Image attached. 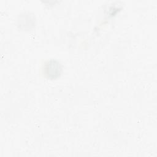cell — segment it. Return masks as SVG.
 <instances>
[{"instance_id":"obj_1","label":"cell","mask_w":157,"mask_h":157,"mask_svg":"<svg viewBox=\"0 0 157 157\" xmlns=\"http://www.w3.org/2000/svg\"><path fill=\"white\" fill-rule=\"evenodd\" d=\"M62 71L61 64L56 60L48 61L44 66L45 74L50 78H55L59 76Z\"/></svg>"}]
</instances>
